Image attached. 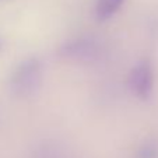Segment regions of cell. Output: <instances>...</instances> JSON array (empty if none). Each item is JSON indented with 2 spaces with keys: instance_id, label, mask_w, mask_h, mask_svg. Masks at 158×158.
Returning a JSON list of instances; mask_svg holds the SVG:
<instances>
[{
  "instance_id": "cell-1",
  "label": "cell",
  "mask_w": 158,
  "mask_h": 158,
  "mask_svg": "<svg viewBox=\"0 0 158 158\" xmlns=\"http://www.w3.org/2000/svg\"><path fill=\"white\" fill-rule=\"evenodd\" d=\"M44 64L38 56H28L14 66L9 78L7 89L15 98H32L42 87Z\"/></svg>"
},
{
  "instance_id": "cell-2",
  "label": "cell",
  "mask_w": 158,
  "mask_h": 158,
  "mask_svg": "<svg viewBox=\"0 0 158 158\" xmlns=\"http://www.w3.org/2000/svg\"><path fill=\"white\" fill-rule=\"evenodd\" d=\"M104 53L102 44L94 36L80 35L67 39L57 49V55L64 60L76 63H95L101 59Z\"/></svg>"
},
{
  "instance_id": "cell-3",
  "label": "cell",
  "mask_w": 158,
  "mask_h": 158,
  "mask_svg": "<svg viewBox=\"0 0 158 158\" xmlns=\"http://www.w3.org/2000/svg\"><path fill=\"white\" fill-rule=\"evenodd\" d=\"M155 72L150 57H143L133 66L127 76V87L133 97L140 101H150L154 94Z\"/></svg>"
},
{
  "instance_id": "cell-4",
  "label": "cell",
  "mask_w": 158,
  "mask_h": 158,
  "mask_svg": "<svg viewBox=\"0 0 158 158\" xmlns=\"http://www.w3.org/2000/svg\"><path fill=\"white\" fill-rule=\"evenodd\" d=\"M31 158H74L64 144L56 140H44L32 150Z\"/></svg>"
},
{
  "instance_id": "cell-5",
  "label": "cell",
  "mask_w": 158,
  "mask_h": 158,
  "mask_svg": "<svg viewBox=\"0 0 158 158\" xmlns=\"http://www.w3.org/2000/svg\"><path fill=\"white\" fill-rule=\"evenodd\" d=\"M126 0H97L94 14L98 23H105L118 14Z\"/></svg>"
},
{
  "instance_id": "cell-6",
  "label": "cell",
  "mask_w": 158,
  "mask_h": 158,
  "mask_svg": "<svg viewBox=\"0 0 158 158\" xmlns=\"http://www.w3.org/2000/svg\"><path fill=\"white\" fill-rule=\"evenodd\" d=\"M133 158H158V139H146L143 143L139 144Z\"/></svg>"
},
{
  "instance_id": "cell-7",
  "label": "cell",
  "mask_w": 158,
  "mask_h": 158,
  "mask_svg": "<svg viewBox=\"0 0 158 158\" xmlns=\"http://www.w3.org/2000/svg\"><path fill=\"white\" fill-rule=\"evenodd\" d=\"M3 46H4V44H3V41H2V38H0V52L3 51Z\"/></svg>"
}]
</instances>
